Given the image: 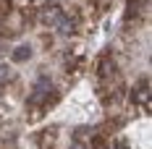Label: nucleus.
Segmentation results:
<instances>
[{"label": "nucleus", "mask_w": 152, "mask_h": 149, "mask_svg": "<svg viewBox=\"0 0 152 149\" xmlns=\"http://www.w3.org/2000/svg\"><path fill=\"white\" fill-rule=\"evenodd\" d=\"M89 149H107V141L102 139V136H92V141H89Z\"/></svg>", "instance_id": "nucleus-6"}, {"label": "nucleus", "mask_w": 152, "mask_h": 149, "mask_svg": "<svg viewBox=\"0 0 152 149\" xmlns=\"http://www.w3.org/2000/svg\"><path fill=\"white\" fill-rule=\"evenodd\" d=\"M118 149H129V144L126 141H118Z\"/></svg>", "instance_id": "nucleus-9"}, {"label": "nucleus", "mask_w": 152, "mask_h": 149, "mask_svg": "<svg viewBox=\"0 0 152 149\" xmlns=\"http://www.w3.org/2000/svg\"><path fill=\"white\" fill-rule=\"evenodd\" d=\"M139 5H142V0H129V16H131V13H137V11H139Z\"/></svg>", "instance_id": "nucleus-8"}, {"label": "nucleus", "mask_w": 152, "mask_h": 149, "mask_svg": "<svg viewBox=\"0 0 152 149\" xmlns=\"http://www.w3.org/2000/svg\"><path fill=\"white\" fill-rule=\"evenodd\" d=\"M50 89H53V84H50L47 76L37 78V84L29 94V105H50Z\"/></svg>", "instance_id": "nucleus-1"}, {"label": "nucleus", "mask_w": 152, "mask_h": 149, "mask_svg": "<svg viewBox=\"0 0 152 149\" xmlns=\"http://www.w3.org/2000/svg\"><path fill=\"white\" fill-rule=\"evenodd\" d=\"M11 76H13V71H11L8 65H3V63H0V81H8Z\"/></svg>", "instance_id": "nucleus-7"}, {"label": "nucleus", "mask_w": 152, "mask_h": 149, "mask_svg": "<svg viewBox=\"0 0 152 149\" xmlns=\"http://www.w3.org/2000/svg\"><path fill=\"white\" fill-rule=\"evenodd\" d=\"M97 73L102 76V78H107V76L115 73V63L110 60V55H102V60H100V71H97Z\"/></svg>", "instance_id": "nucleus-4"}, {"label": "nucleus", "mask_w": 152, "mask_h": 149, "mask_svg": "<svg viewBox=\"0 0 152 149\" xmlns=\"http://www.w3.org/2000/svg\"><path fill=\"white\" fill-rule=\"evenodd\" d=\"M31 55V47L29 45H21L18 50H13V60H26Z\"/></svg>", "instance_id": "nucleus-5"}, {"label": "nucleus", "mask_w": 152, "mask_h": 149, "mask_svg": "<svg viewBox=\"0 0 152 149\" xmlns=\"http://www.w3.org/2000/svg\"><path fill=\"white\" fill-rule=\"evenodd\" d=\"M147 97H150V81H147V78H142V81H139V86L134 89V102H139L142 107H147Z\"/></svg>", "instance_id": "nucleus-2"}, {"label": "nucleus", "mask_w": 152, "mask_h": 149, "mask_svg": "<svg viewBox=\"0 0 152 149\" xmlns=\"http://www.w3.org/2000/svg\"><path fill=\"white\" fill-rule=\"evenodd\" d=\"M55 139H58L55 128H50V131L37 136V144H39V149H55Z\"/></svg>", "instance_id": "nucleus-3"}]
</instances>
